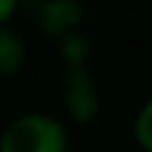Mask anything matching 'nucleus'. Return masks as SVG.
<instances>
[{
  "instance_id": "obj_1",
  "label": "nucleus",
  "mask_w": 152,
  "mask_h": 152,
  "mask_svg": "<svg viewBox=\"0 0 152 152\" xmlns=\"http://www.w3.org/2000/svg\"><path fill=\"white\" fill-rule=\"evenodd\" d=\"M0 152H68V130L48 113H23L0 132Z\"/></svg>"
},
{
  "instance_id": "obj_4",
  "label": "nucleus",
  "mask_w": 152,
  "mask_h": 152,
  "mask_svg": "<svg viewBox=\"0 0 152 152\" xmlns=\"http://www.w3.org/2000/svg\"><path fill=\"white\" fill-rule=\"evenodd\" d=\"M26 62V42L9 26H0V76H14Z\"/></svg>"
},
{
  "instance_id": "obj_7",
  "label": "nucleus",
  "mask_w": 152,
  "mask_h": 152,
  "mask_svg": "<svg viewBox=\"0 0 152 152\" xmlns=\"http://www.w3.org/2000/svg\"><path fill=\"white\" fill-rule=\"evenodd\" d=\"M17 9H20V0H0V26H9Z\"/></svg>"
},
{
  "instance_id": "obj_3",
  "label": "nucleus",
  "mask_w": 152,
  "mask_h": 152,
  "mask_svg": "<svg viewBox=\"0 0 152 152\" xmlns=\"http://www.w3.org/2000/svg\"><path fill=\"white\" fill-rule=\"evenodd\" d=\"M39 26L51 37H65L68 31H76L82 20V9L76 0H42L39 3Z\"/></svg>"
},
{
  "instance_id": "obj_5",
  "label": "nucleus",
  "mask_w": 152,
  "mask_h": 152,
  "mask_svg": "<svg viewBox=\"0 0 152 152\" xmlns=\"http://www.w3.org/2000/svg\"><path fill=\"white\" fill-rule=\"evenodd\" d=\"M59 51H62V59H65V68H79L85 65L87 54H90V42L76 28V31H68L65 37H59Z\"/></svg>"
},
{
  "instance_id": "obj_6",
  "label": "nucleus",
  "mask_w": 152,
  "mask_h": 152,
  "mask_svg": "<svg viewBox=\"0 0 152 152\" xmlns=\"http://www.w3.org/2000/svg\"><path fill=\"white\" fill-rule=\"evenodd\" d=\"M132 132H135V141L144 152H152V99L144 102V107L138 110L135 124H132Z\"/></svg>"
},
{
  "instance_id": "obj_2",
  "label": "nucleus",
  "mask_w": 152,
  "mask_h": 152,
  "mask_svg": "<svg viewBox=\"0 0 152 152\" xmlns=\"http://www.w3.org/2000/svg\"><path fill=\"white\" fill-rule=\"evenodd\" d=\"M62 99L65 110L76 124H90L99 115V90L93 76L87 73L85 65L79 68H65L62 76Z\"/></svg>"
}]
</instances>
